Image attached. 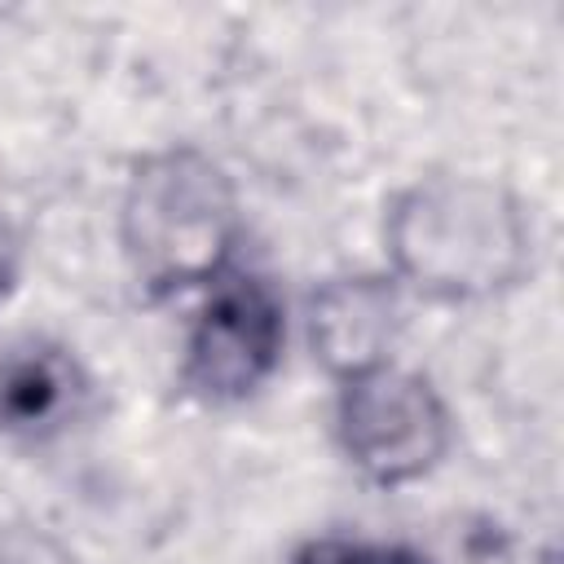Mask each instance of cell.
Segmentation results:
<instances>
[{
	"label": "cell",
	"mask_w": 564,
	"mask_h": 564,
	"mask_svg": "<svg viewBox=\"0 0 564 564\" xmlns=\"http://www.w3.org/2000/svg\"><path fill=\"white\" fill-rule=\"evenodd\" d=\"M18 286V238L13 229L0 220V300Z\"/></svg>",
	"instance_id": "9"
},
{
	"label": "cell",
	"mask_w": 564,
	"mask_h": 564,
	"mask_svg": "<svg viewBox=\"0 0 564 564\" xmlns=\"http://www.w3.org/2000/svg\"><path fill=\"white\" fill-rule=\"evenodd\" d=\"M335 436L348 463L375 485H410L427 476L454 436L441 392L392 361L339 383Z\"/></svg>",
	"instance_id": "3"
},
{
	"label": "cell",
	"mask_w": 564,
	"mask_h": 564,
	"mask_svg": "<svg viewBox=\"0 0 564 564\" xmlns=\"http://www.w3.org/2000/svg\"><path fill=\"white\" fill-rule=\"evenodd\" d=\"M0 564H79L53 533L18 524L0 533Z\"/></svg>",
	"instance_id": "8"
},
{
	"label": "cell",
	"mask_w": 564,
	"mask_h": 564,
	"mask_svg": "<svg viewBox=\"0 0 564 564\" xmlns=\"http://www.w3.org/2000/svg\"><path fill=\"white\" fill-rule=\"evenodd\" d=\"M392 282L427 300H485L529 273L524 203L485 176H423L383 216Z\"/></svg>",
	"instance_id": "1"
},
{
	"label": "cell",
	"mask_w": 564,
	"mask_h": 564,
	"mask_svg": "<svg viewBox=\"0 0 564 564\" xmlns=\"http://www.w3.org/2000/svg\"><path fill=\"white\" fill-rule=\"evenodd\" d=\"M88 375L70 348L53 339H18L0 352V432L18 441H53L79 423Z\"/></svg>",
	"instance_id": "6"
},
{
	"label": "cell",
	"mask_w": 564,
	"mask_h": 564,
	"mask_svg": "<svg viewBox=\"0 0 564 564\" xmlns=\"http://www.w3.org/2000/svg\"><path fill=\"white\" fill-rule=\"evenodd\" d=\"M282 344L286 317L278 291L256 273L216 278L189 326L181 383L207 405H234L278 370Z\"/></svg>",
	"instance_id": "4"
},
{
	"label": "cell",
	"mask_w": 564,
	"mask_h": 564,
	"mask_svg": "<svg viewBox=\"0 0 564 564\" xmlns=\"http://www.w3.org/2000/svg\"><path fill=\"white\" fill-rule=\"evenodd\" d=\"M397 326V282L383 273L330 278L308 295V348L335 383L392 361Z\"/></svg>",
	"instance_id": "5"
},
{
	"label": "cell",
	"mask_w": 564,
	"mask_h": 564,
	"mask_svg": "<svg viewBox=\"0 0 564 564\" xmlns=\"http://www.w3.org/2000/svg\"><path fill=\"white\" fill-rule=\"evenodd\" d=\"M291 564H432L427 555L410 546H388V542H352V538H313L304 542Z\"/></svg>",
	"instance_id": "7"
},
{
	"label": "cell",
	"mask_w": 564,
	"mask_h": 564,
	"mask_svg": "<svg viewBox=\"0 0 564 564\" xmlns=\"http://www.w3.org/2000/svg\"><path fill=\"white\" fill-rule=\"evenodd\" d=\"M238 238V189L212 154L172 145L132 167L119 207V242L145 295L163 300L212 286L225 278Z\"/></svg>",
	"instance_id": "2"
}]
</instances>
